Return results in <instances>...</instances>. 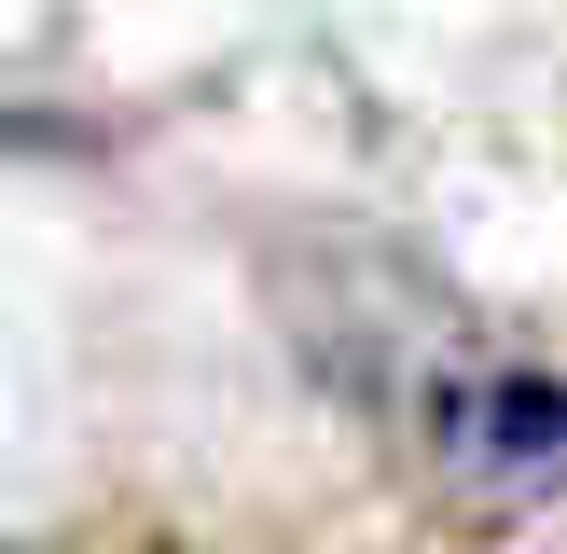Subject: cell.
<instances>
[{
	"label": "cell",
	"mask_w": 567,
	"mask_h": 554,
	"mask_svg": "<svg viewBox=\"0 0 567 554\" xmlns=\"http://www.w3.org/2000/svg\"><path fill=\"white\" fill-rule=\"evenodd\" d=\"M415 443L457 499L485 513H540L567 499V375H526V360H443L430 402H415Z\"/></svg>",
	"instance_id": "1"
}]
</instances>
